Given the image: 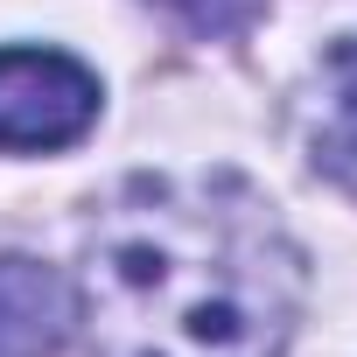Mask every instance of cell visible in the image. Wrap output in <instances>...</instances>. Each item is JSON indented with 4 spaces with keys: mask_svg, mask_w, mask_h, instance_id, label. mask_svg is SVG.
I'll return each instance as SVG.
<instances>
[{
    "mask_svg": "<svg viewBox=\"0 0 357 357\" xmlns=\"http://www.w3.org/2000/svg\"><path fill=\"white\" fill-rule=\"evenodd\" d=\"M98 119V77L63 50H0V154H50Z\"/></svg>",
    "mask_w": 357,
    "mask_h": 357,
    "instance_id": "cell-2",
    "label": "cell"
},
{
    "mask_svg": "<svg viewBox=\"0 0 357 357\" xmlns=\"http://www.w3.org/2000/svg\"><path fill=\"white\" fill-rule=\"evenodd\" d=\"M161 8L175 22H190L197 36H231V29H245L259 15V0H161Z\"/></svg>",
    "mask_w": 357,
    "mask_h": 357,
    "instance_id": "cell-5",
    "label": "cell"
},
{
    "mask_svg": "<svg viewBox=\"0 0 357 357\" xmlns=\"http://www.w3.org/2000/svg\"><path fill=\"white\" fill-rule=\"evenodd\" d=\"M308 161L357 190V36L336 43L308 91Z\"/></svg>",
    "mask_w": 357,
    "mask_h": 357,
    "instance_id": "cell-4",
    "label": "cell"
},
{
    "mask_svg": "<svg viewBox=\"0 0 357 357\" xmlns=\"http://www.w3.org/2000/svg\"><path fill=\"white\" fill-rule=\"evenodd\" d=\"M301 294V245L225 168L133 175L84 225L77 329L98 357H280Z\"/></svg>",
    "mask_w": 357,
    "mask_h": 357,
    "instance_id": "cell-1",
    "label": "cell"
},
{
    "mask_svg": "<svg viewBox=\"0 0 357 357\" xmlns=\"http://www.w3.org/2000/svg\"><path fill=\"white\" fill-rule=\"evenodd\" d=\"M77 329V280L8 252L0 259V357H63Z\"/></svg>",
    "mask_w": 357,
    "mask_h": 357,
    "instance_id": "cell-3",
    "label": "cell"
}]
</instances>
